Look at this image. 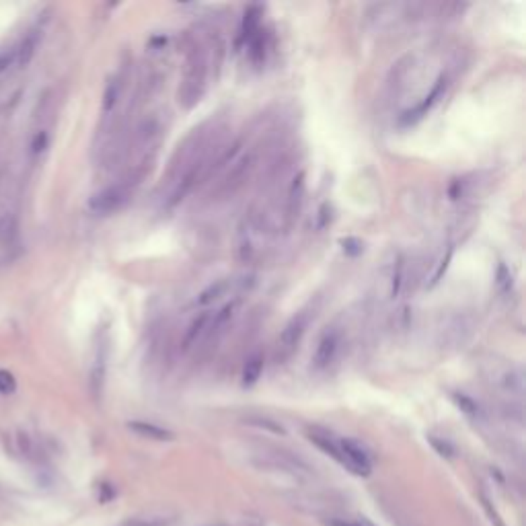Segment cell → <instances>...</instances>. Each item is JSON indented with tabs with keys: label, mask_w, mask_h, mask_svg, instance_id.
Listing matches in <instances>:
<instances>
[{
	"label": "cell",
	"mask_w": 526,
	"mask_h": 526,
	"mask_svg": "<svg viewBox=\"0 0 526 526\" xmlns=\"http://www.w3.org/2000/svg\"><path fill=\"white\" fill-rule=\"evenodd\" d=\"M342 245H343V251L347 253V255H360V253H362V243H360L358 239H354V237L343 239Z\"/></svg>",
	"instance_id": "23"
},
{
	"label": "cell",
	"mask_w": 526,
	"mask_h": 526,
	"mask_svg": "<svg viewBox=\"0 0 526 526\" xmlns=\"http://www.w3.org/2000/svg\"><path fill=\"white\" fill-rule=\"evenodd\" d=\"M171 522L169 518L162 516H148V518H132L128 520L124 526H167Z\"/></svg>",
	"instance_id": "22"
},
{
	"label": "cell",
	"mask_w": 526,
	"mask_h": 526,
	"mask_svg": "<svg viewBox=\"0 0 526 526\" xmlns=\"http://www.w3.org/2000/svg\"><path fill=\"white\" fill-rule=\"evenodd\" d=\"M259 19H261V6H249L245 11V19H243V27H241V42L243 44H247L253 35L261 29Z\"/></svg>",
	"instance_id": "13"
},
{
	"label": "cell",
	"mask_w": 526,
	"mask_h": 526,
	"mask_svg": "<svg viewBox=\"0 0 526 526\" xmlns=\"http://www.w3.org/2000/svg\"><path fill=\"white\" fill-rule=\"evenodd\" d=\"M212 319H214V313L204 311V313H200L196 319L191 321V325L185 331L184 342H181V352L184 354L191 352L193 347H198L204 340H208L210 329H212Z\"/></svg>",
	"instance_id": "9"
},
{
	"label": "cell",
	"mask_w": 526,
	"mask_h": 526,
	"mask_svg": "<svg viewBox=\"0 0 526 526\" xmlns=\"http://www.w3.org/2000/svg\"><path fill=\"white\" fill-rule=\"evenodd\" d=\"M144 173H146V171L136 169L128 179H124V181H119V184H114L109 185V187H105V189H101L99 193H95L91 200H89V210L95 212V214H112L115 210H119V208L130 200L134 187L142 181Z\"/></svg>",
	"instance_id": "2"
},
{
	"label": "cell",
	"mask_w": 526,
	"mask_h": 526,
	"mask_svg": "<svg viewBox=\"0 0 526 526\" xmlns=\"http://www.w3.org/2000/svg\"><path fill=\"white\" fill-rule=\"evenodd\" d=\"M446 87H448V78L442 74V76H438V80L434 83V87L430 89V92L413 107L410 112H405V114L399 117V124L401 126H413V124H417L419 119H424L428 112L434 107L436 103L444 97V92H446Z\"/></svg>",
	"instance_id": "8"
},
{
	"label": "cell",
	"mask_w": 526,
	"mask_h": 526,
	"mask_svg": "<svg viewBox=\"0 0 526 526\" xmlns=\"http://www.w3.org/2000/svg\"><path fill=\"white\" fill-rule=\"evenodd\" d=\"M237 284V280H230V277H222V280H216L214 284H210L208 288H204L198 298H196V306H210L214 302H218L220 298H225L232 290V286Z\"/></svg>",
	"instance_id": "10"
},
{
	"label": "cell",
	"mask_w": 526,
	"mask_h": 526,
	"mask_svg": "<svg viewBox=\"0 0 526 526\" xmlns=\"http://www.w3.org/2000/svg\"><path fill=\"white\" fill-rule=\"evenodd\" d=\"M340 453H342V460L340 465H343L347 471L360 475V477H366L372 471V460H370V455L362 448V444L354 442V440H340Z\"/></svg>",
	"instance_id": "6"
},
{
	"label": "cell",
	"mask_w": 526,
	"mask_h": 526,
	"mask_svg": "<svg viewBox=\"0 0 526 526\" xmlns=\"http://www.w3.org/2000/svg\"><path fill=\"white\" fill-rule=\"evenodd\" d=\"M17 389V381L8 370H0V395H13Z\"/></svg>",
	"instance_id": "21"
},
{
	"label": "cell",
	"mask_w": 526,
	"mask_h": 526,
	"mask_svg": "<svg viewBox=\"0 0 526 526\" xmlns=\"http://www.w3.org/2000/svg\"><path fill=\"white\" fill-rule=\"evenodd\" d=\"M46 146H47V134L46 132H40V134L35 136V140H33L31 148H33V153H35V155H40Z\"/></svg>",
	"instance_id": "28"
},
{
	"label": "cell",
	"mask_w": 526,
	"mask_h": 526,
	"mask_svg": "<svg viewBox=\"0 0 526 526\" xmlns=\"http://www.w3.org/2000/svg\"><path fill=\"white\" fill-rule=\"evenodd\" d=\"M453 399L457 401V405L460 407V412H465L467 415H479V405L469 397V395H465V393H455L453 395Z\"/></svg>",
	"instance_id": "19"
},
{
	"label": "cell",
	"mask_w": 526,
	"mask_h": 526,
	"mask_svg": "<svg viewBox=\"0 0 526 526\" xmlns=\"http://www.w3.org/2000/svg\"><path fill=\"white\" fill-rule=\"evenodd\" d=\"M263 232H265V220L257 214L249 212L239 229V247L237 255L241 263H251L259 255L261 243H263Z\"/></svg>",
	"instance_id": "4"
},
{
	"label": "cell",
	"mask_w": 526,
	"mask_h": 526,
	"mask_svg": "<svg viewBox=\"0 0 526 526\" xmlns=\"http://www.w3.org/2000/svg\"><path fill=\"white\" fill-rule=\"evenodd\" d=\"M329 526H358V522H343V520H331Z\"/></svg>",
	"instance_id": "29"
},
{
	"label": "cell",
	"mask_w": 526,
	"mask_h": 526,
	"mask_svg": "<svg viewBox=\"0 0 526 526\" xmlns=\"http://www.w3.org/2000/svg\"><path fill=\"white\" fill-rule=\"evenodd\" d=\"M453 253H455V247H448L446 249V255L440 259V263H438V268H436V272L432 274V280H430V284L428 286H436L440 280H442V275L446 274V270H448V263H450V259H453Z\"/></svg>",
	"instance_id": "20"
},
{
	"label": "cell",
	"mask_w": 526,
	"mask_h": 526,
	"mask_svg": "<svg viewBox=\"0 0 526 526\" xmlns=\"http://www.w3.org/2000/svg\"><path fill=\"white\" fill-rule=\"evenodd\" d=\"M255 167H257V150H251V153H247V155H243V157L234 160L227 169L222 181L216 185V189H214L216 200H225V198L234 196L243 185L249 181Z\"/></svg>",
	"instance_id": "3"
},
{
	"label": "cell",
	"mask_w": 526,
	"mask_h": 526,
	"mask_svg": "<svg viewBox=\"0 0 526 526\" xmlns=\"http://www.w3.org/2000/svg\"><path fill=\"white\" fill-rule=\"evenodd\" d=\"M430 442H432V446H434L442 457H453V448H450L446 442H442V440H438V438H430Z\"/></svg>",
	"instance_id": "27"
},
{
	"label": "cell",
	"mask_w": 526,
	"mask_h": 526,
	"mask_svg": "<svg viewBox=\"0 0 526 526\" xmlns=\"http://www.w3.org/2000/svg\"><path fill=\"white\" fill-rule=\"evenodd\" d=\"M208 80V58L206 49L200 44H193L187 52L185 58V70L179 91H177V101L184 109H191L206 91Z\"/></svg>",
	"instance_id": "1"
},
{
	"label": "cell",
	"mask_w": 526,
	"mask_h": 526,
	"mask_svg": "<svg viewBox=\"0 0 526 526\" xmlns=\"http://www.w3.org/2000/svg\"><path fill=\"white\" fill-rule=\"evenodd\" d=\"M302 193H304V175L300 173L297 179L290 185L288 191V204H286V214L288 218H294L297 212L300 210V202H302Z\"/></svg>",
	"instance_id": "15"
},
{
	"label": "cell",
	"mask_w": 526,
	"mask_h": 526,
	"mask_svg": "<svg viewBox=\"0 0 526 526\" xmlns=\"http://www.w3.org/2000/svg\"><path fill=\"white\" fill-rule=\"evenodd\" d=\"M503 387L516 395H522L525 390V374L520 368H512L503 374Z\"/></svg>",
	"instance_id": "18"
},
{
	"label": "cell",
	"mask_w": 526,
	"mask_h": 526,
	"mask_svg": "<svg viewBox=\"0 0 526 526\" xmlns=\"http://www.w3.org/2000/svg\"><path fill=\"white\" fill-rule=\"evenodd\" d=\"M251 424L259 426V428H265V430H272L275 434H284V428L280 424H275L272 419H261V417H255V419H249Z\"/></svg>",
	"instance_id": "25"
},
{
	"label": "cell",
	"mask_w": 526,
	"mask_h": 526,
	"mask_svg": "<svg viewBox=\"0 0 526 526\" xmlns=\"http://www.w3.org/2000/svg\"><path fill=\"white\" fill-rule=\"evenodd\" d=\"M403 282H405V259L399 255L397 257V263L393 268V275H390V297H399V292L403 288Z\"/></svg>",
	"instance_id": "17"
},
{
	"label": "cell",
	"mask_w": 526,
	"mask_h": 526,
	"mask_svg": "<svg viewBox=\"0 0 526 526\" xmlns=\"http://www.w3.org/2000/svg\"><path fill=\"white\" fill-rule=\"evenodd\" d=\"M498 284H500V288H502L503 292H508L510 286H512V275H510L508 268L503 263H500V268H498Z\"/></svg>",
	"instance_id": "24"
},
{
	"label": "cell",
	"mask_w": 526,
	"mask_h": 526,
	"mask_svg": "<svg viewBox=\"0 0 526 526\" xmlns=\"http://www.w3.org/2000/svg\"><path fill=\"white\" fill-rule=\"evenodd\" d=\"M309 323H311V313H306V311H300L286 323V327L282 329L277 343H275V362L277 364H284L286 360L292 358L298 343L309 329Z\"/></svg>",
	"instance_id": "5"
},
{
	"label": "cell",
	"mask_w": 526,
	"mask_h": 526,
	"mask_svg": "<svg viewBox=\"0 0 526 526\" xmlns=\"http://www.w3.org/2000/svg\"><path fill=\"white\" fill-rule=\"evenodd\" d=\"M40 40H42V31L40 29L29 31V35L23 40L21 47L17 49V58H19V64L21 66H27L31 62V58L35 56V49L40 46Z\"/></svg>",
	"instance_id": "14"
},
{
	"label": "cell",
	"mask_w": 526,
	"mask_h": 526,
	"mask_svg": "<svg viewBox=\"0 0 526 526\" xmlns=\"http://www.w3.org/2000/svg\"><path fill=\"white\" fill-rule=\"evenodd\" d=\"M128 428H130L132 432H136L138 436H142V438L157 440V442H169V440L175 438L173 432H169V430H165V428H160V426H155V424H148V422H130Z\"/></svg>",
	"instance_id": "11"
},
{
	"label": "cell",
	"mask_w": 526,
	"mask_h": 526,
	"mask_svg": "<svg viewBox=\"0 0 526 526\" xmlns=\"http://www.w3.org/2000/svg\"><path fill=\"white\" fill-rule=\"evenodd\" d=\"M15 56H17V49H8V52H0V74H2L4 70L8 68L11 64H13V60H15Z\"/></svg>",
	"instance_id": "26"
},
{
	"label": "cell",
	"mask_w": 526,
	"mask_h": 526,
	"mask_svg": "<svg viewBox=\"0 0 526 526\" xmlns=\"http://www.w3.org/2000/svg\"><path fill=\"white\" fill-rule=\"evenodd\" d=\"M263 354L261 352H253L251 356L245 360V366H243V385L245 387H251L259 381L261 372H263Z\"/></svg>",
	"instance_id": "12"
},
{
	"label": "cell",
	"mask_w": 526,
	"mask_h": 526,
	"mask_svg": "<svg viewBox=\"0 0 526 526\" xmlns=\"http://www.w3.org/2000/svg\"><path fill=\"white\" fill-rule=\"evenodd\" d=\"M358 526H374V525H370L366 518H362V520H358Z\"/></svg>",
	"instance_id": "30"
},
{
	"label": "cell",
	"mask_w": 526,
	"mask_h": 526,
	"mask_svg": "<svg viewBox=\"0 0 526 526\" xmlns=\"http://www.w3.org/2000/svg\"><path fill=\"white\" fill-rule=\"evenodd\" d=\"M340 349H342V331L337 329H327L323 335H321L319 343L315 347V354H313V368L315 370H327L335 362V358L340 356Z\"/></svg>",
	"instance_id": "7"
},
{
	"label": "cell",
	"mask_w": 526,
	"mask_h": 526,
	"mask_svg": "<svg viewBox=\"0 0 526 526\" xmlns=\"http://www.w3.org/2000/svg\"><path fill=\"white\" fill-rule=\"evenodd\" d=\"M119 97H121V83H119V78H115V80H112L107 85L105 95H103V112H105V115H109L114 112Z\"/></svg>",
	"instance_id": "16"
}]
</instances>
